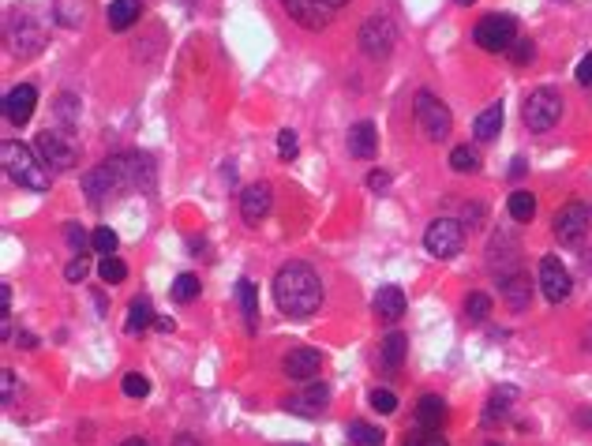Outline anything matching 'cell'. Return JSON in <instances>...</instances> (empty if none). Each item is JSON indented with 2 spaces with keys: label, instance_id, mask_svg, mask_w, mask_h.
<instances>
[{
  "label": "cell",
  "instance_id": "6da1fadb",
  "mask_svg": "<svg viewBox=\"0 0 592 446\" xmlns=\"http://www.w3.org/2000/svg\"><path fill=\"white\" fill-rule=\"evenodd\" d=\"M274 301L289 319H311L323 304V282L308 263H285L274 274Z\"/></svg>",
  "mask_w": 592,
  "mask_h": 446
},
{
  "label": "cell",
  "instance_id": "7a4b0ae2",
  "mask_svg": "<svg viewBox=\"0 0 592 446\" xmlns=\"http://www.w3.org/2000/svg\"><path fill=\"white\" fill-rule=\"evenodd\" d=\"M0 158H4V169H8V177L19 184V188H27V191H49V165L41 162L27 143H19V139H4V146H0Z\"/></svg>",
  "mask_w": 592,
  "mask_h": 446
},
{
  "label": "cell",
  "instance_id": "3957f363",
  "mask_svg": "<svg viewBox=\"0 0 592 446\" xmlns=\"http://www.w3.org/2000/svg\"><path fill=\"white\" fill-rule=\"evenodd\" d=\"M413 120H416L420 136H424L428 143H442L450 136V127H454V117L447 109V101L435 98L431 91H420L413 98Z\"/></svg>",
  "mask_w": 592,
  "mask_h": 446
},
{
  "label": "cell",
  "instance_id": "277c9868",
  "mask_svg": "<svg viewBox=\"0 0 592 446\" xmlns=\"http://www.w3.org/2000/svg\"><path fill=\"white\" fill-rule=\"evenodd\" d=\"M109 173L117 180V191H151L154 188V162L151 154H139V151H124V154H113L109 162Z\"/></svg>",
  "mask_w": 592,
  "mask_h": 446
},
{
  "label": "cell",
  "instance_id": "5b68a950",
  "mask_svg": "<svg viewBox=\"0 0 592 446\" xmlns=\"http://www.w3.org/2000/svg\"><path fill=\"white\" fill-rule=\"evenodd\" d=\"M473 41L483 53H510V46L518 41V19L506 15V12L483 15L476 23V31H473Z\"/></svg>",
  "mask_w": 592,
  "mask_h": 446
},
{
  "label": "cell",
  "instance_id": "8992f818",
  "mask_svg": "<svg viewBox=\"0 0 592 446\" xmlns=\"http://www.w3.org/2000/svg\"><path fill=\"white\" fill-rule=\"evenodd\" d=\"M521 117H525V127H528V132H552V127L559 124V117H562V98H559V91L536 87L533 94L525 98Z\"/></svg>",
  "mask_w": 592,
  "mask_h": 446
},
{
  "label": "cell",
  "instance_id": "52a82bcc",
  "mask_svg": "<svg viewBox=\"0 0 592 446\" xmlns=\"http://www.w3.org/2000/svg\"><path fill=\"white\" fill-rule=\"evenodd\" d=\"M356 41H361V49H364V57H371V60H387L390 53H394V46H397V27H394V19L390 15H371L368 23L361 27V34H356Z\"/></svg>",
  "mask_w": 592,
  "mask_h": 446
},
{
  "label": "cell",
  "instance_id": "ba28073f",
  "mask_svg": "<svg viewBox=\"0 0 592 446\" xmlns=\"http://www.w3.org/2000/svg\"><path fill=\"white\" fill-rule=\"evenodd\" d=\"M465 244V225L454 218H435L424 232V248L435 255V259H454Z\"/></svg>",
  "mask_w": 592,
  "mask_h": 446
},
{
  "label": "cell",
  "instance_id": "9c48e42d",
  "mask_svg": "<svg viewBox=\"0 0 592 446\" xmlns=\"http://www.w3.org/2000/svg\"><path fill=\"white\" fill-rule=\"evenodd\" d=\"M588 222H592V214H588V206L585 203H566L559 214H555V222H552V229H555V240L562 244V248H574V244H581L585 237H588Z\"/></svg>",
  "mask_w": 592,
  "mask_h": 446
},
{
  "label": "cell",
  "instance_id": "30bf717a",
  "mask_svg": "<svg viewBox=\"0 0 592 446\" xmlns=\"http://www.w3.org/2000/svg\"><path fill=\"white\" fill-rule=\"evenodd\" d=\"M41 46H46V31L38 27V19L15 15L12 23H8V49H12V57H19V60L38 57Z\"/></svg>",
  "mask_w": 592,
  "mask_h": 446
},
{
  "label": "cell",
  "instance_id": "8fae6325",
  "mask_svg": "<svg viewBox=\"0 0 592 446\" xmlns=\"http://www.w3.org/2000/svg\"><path fill=\"white\" fill-rule=\"evenodd\" d=\"M34 151H38V158L46 162L49 169H57V173H68V169H75V143L68 139V136H60V132H41L38 139H34Z\"/></svg>",
  "mask_w": 592,
  "mask_h": 446
},
{
  "label": "cell",
  "instance_id": "7c38bea8",
  "mask_svg": "<svg viewBox=\"0 0 592 446\" xmlns=\"http://www.w3.org/2000/svg\"><path fill=\"white\" fill-rule=\"evenodd\" d=\"M570 285H574V282H570V270L562 267L559 255H544V259H540V289H544L547 301L562 304L570 296Z\"/></svg>",
  "mask_w": 592,
  "mask_h": 446
},
{
  "label": "cell",
  "instance_id": "4fadbf2b",
  "mask_svg": "<svg viewBox=\"0 0 592 446\" xmlns=\"http://www.w3.org/2000/svg\"><path fill=\"white\" fill-rule=\"evenodd\" d=\"M319 368H323V356H319V349H311V345L289 349L285 360H282V372L289 379H296V382H311L315 375H319Z\"/></svg>",
  "mask_w": 592,
  "mask_h": 446
},
{
  "label": "cell",
  "instance_id": "5bb4252c",
  "mask_svg": "<svg viewBox=\"0 0 592 446\" xmlns=\"http://www.w3.org/2000/svg\"><path fill=\"white\" fill-rule=\"evenodd\" d=\"M282 4H285L292 23H300L304 31H323L334 19V12L326 4H319V0H282Z\"/></svg>",
  "mask_w": 592,
  "mask_h": 446
},
{
  "label": "cell",
  "instance_id": "9a60e30c",
  "mask_svg": "<svg viewBox=\"0 0 592 446\" xmlns=\"http://www.w3.org/2000/svg\"><path fill=\"white\" fill-rule=\"evenodd\" d=\"M499 293H502V304L510 311H528V304H533V282H528V274H506V278H499Z\"/></svg>",
  "mask_w": 592,
  "mask_h": 446
},
{
  "label": "cell",
  "instance_id": "2e32d148",
  "mask_svg": "<svg viewBox=\"0 0 592 446\" xmlns=\"http://www.w3.org/2000/svg\"><path fill=\"white\" fill-rule=\"evenodd\" d=\"M270 203H274L270 184H251V188H244V196H240V218H244L248 225H259V222L270 214Z\"/></svg>",
  "mask_w": 592,
  "mask_h": 446
},
{
  "label": "cell",
  "instance_id": "e0dca14e",
  "mask_svg": "<svg viewBox=\"0 0 592 446\" xmlns=\"http://www.w3.org/2000/svg\"><path fill=\"white\" fill-rule=\"evenodd\" d=\"M34 105H38V91L30 87V83H19V87L8 91V98H4V117L15 127H23L34 117Z\"/></svg>",
  "mask_w": 592,
  "mask_h": 446
},
{
  "label": "cell",
  "instance_id": "ac0fdd59",
  "mask_svg": "<svg viewBox=\"0 0 592 446\" xmlns=\"http://www.w3.org/2000/svg\"><path fill=\"white\" fill-rule=\"evenodd\" d=\"M488 263L492 270H499V278H506V274H518V240L510 237V232H499V237L492 240L488 248Z\"/></svg>",
  "mask_w": 592,
  "mask_h": 446
},
{
  "label": "cell",
  "instance_id": "d6986e66",
  "mask_svg": "<svg viewBox=\"0 0 592 446\" xmlns=\"http://www.w3.org/2000/svg\"><path fill=\"white\" fill-rule=\"evenodd\" d=\"M83 191H87V199L94 203V206H101L109 196H120L117 191V180H113V173H109V165H98V169H91L87 177H83Z\"/></svg>",
  "mask_w": 592,
  "mask_h": 446
},
{
  "label": "cell",
  "instance_id": "ffe728a7",
  "mask_svg": "<svg viewBox=\"0 0 592 446\" xmlns=\"http://www.w3.org/2000/svg\"><path fill=\"white\" fill-rule=\"evenodd\" d=\"M345 143H349V154H353V158H361V162L375 158V151H379V132H375V124H371V120L353 124Z\"/></svg>",
  "mask_w": 592,
  "mask_h": 446
},
{
  "label": "cell",
  "instance_id": "44dd1931",
  "mask_svg": "<svg viewBox=\"0 0 592 446\" xmlns=\"http://www.w3.org/2000/svg\"><path fill=\"white\" fill-rule=\"evenodd\" d=\"M371 308H375V315L383 319V323H397V319L405 315V293H401V285H383L375 293Z\"/></svg>",
  "mask_w": 592,
  "mask_h": 446
},
{
  "label": "cell",
  "instance_id": "7402d4cb",
  "mask_svg": "<svg viewBox=\"0 0 592 446\" xmlns=\"http://www.w3.org/2000/svg\"><path fill=\"white\" fill-rule=\"evenodd\" d=\"M416 424L428 432H439L442 424H447V401H442L439 394H424L416 401Z\"/></svg>",
  "mask_w": 592,
  "mask_h": 446
},
{
  "label": "cell",
  "instance_id": "603a6c76",
  "mask_svg": "<svg viewBox=\"0 0 592 446\" xmlns=\"http://www.w3.org/2000/svg\"><path fill=\"white\" fill-rule=\"evenodd\" d=\"M405 353H409V337L397 334V330H390V334L383 337V345H379V364H383L387 372H397L401 364H405Z\"/></svg>",
  "mask_w": 592,
  "mask_h": 446
},
{
  "label": "cell",
  "instance_id": "cb8c5ba5",
  "mask_svg": "<svg viewBox=\"0 0 592 446\" xmlns=\"http://www.w3.org/2000/svg\"><path fill=\"white\" fill-rule=\"evenodd\" d=\"M237 301H240V311H244V323H248V334L259 330V289L251 278H240L237 282Z\"/></svg>",
  "mask_w": 592,
  "mask_h": 446
},
{
  "label": "cell",
  "instance_id": "d4e9b609",
  "mask_svg": "<svg viewBox=\"0 0 592 446\" xmlns=\"http://www.w3.org/2000/svg\"><path fill=\"white\" fill-rule=\"evenodd\" d=\"M326 401H330V390L326 387H308L300 398H289L285 409L289 413H300V416H315V413H323Z\"/></svg>",
  "mask_w": 592,
  "mask_h": 446
},
{
  "label": "cell",
  "instance_id": "484cf974",
  "mask_svg": "<svg viewBox=\"0 0 592 446\" xmlns=\"http://www.w3.org/2000/svg\"><path fill=\"white\" fill-rule=\"evenodd\" d=\"M502 120H506V113H502V101H495V105H488L476 120H473V136L480 139V143H492L499 132H502Z\"/></svg>",
  "mask_w": 592,
  "mask_h": 446
},
{
  "label": "cell",
  "instance_id": "4316f807",
  "mask_svg": "<svg viewBox=\"0 0 592 446\" xmlns=\"http://www.w3.org/2000/svg\"><path fill=\"white\" fill-rule=\"evenodd\" d=\"M139 15H143L139 0H113L109 12H105V23H109V31H128Z\"/></svg>",
  "mask_w": 592,
  "mask_h": 446
},
{
  "label": "cell",
  "instance_id": "83f0119b",
  "mask_svg": "<svg viewBox=\"0 0 592 446\" xmlns=\"http://www.w3.org/2000/svg\"><path fill=\"white\" fill-rule=\"evenodd\" d=\"M518 401V390L514 387H502L488 398V409H483V424H495V420H506L510 416V406Z\"/></svg>",
  "mask_w": 592,
  "mask_h": 446
},
{
  "label": "cell",
  "instance_id": "f1b7e54d",
  "mask_svg": "<svg viewBox=\"0 0 592 446\" xmlns=\"http://www.w3.org/2000/svg\"><path fill=\"white\" fill-rule=\"evenodd\" d=\"M506 210H510L514 222H533L536 218V196H533V191H525V188H518L510 196V203H506Z\"/></svg>",
  "mask_w": 592,
  "mask_h": 446
},
{
  "label": "cell",
  "instance_id": "f546056e",
  "mask_svg": "<svg viewBox=\"0 0 592 446\" xmlns=\"http://www.w3.org/2000/svg\"><path fill=\"white\" fill-rule=\"evenodd\" d=\"M154 308H151V301L146 296H135V301L128 304V334H139V330H146L154 323Z\"/></svg>",
  "mask_w": 592,
  "mask_h": 446
},
{
  "label": "cell",
  "instance_id": "4dcf8cb0",
  "mask_svg": "<svg viewBox=\"0 0 592 446\" xmlns=\"http://www.w3.org/2000/svg\"><path fill=\"white\" fill-rule=\"evenodd\" d=\"M349 442H353V446H383L387 435L379 432L375 424H368V420H353V424H349Z\"/></svg>",
  "mask_w": 592,
  "mask_h": 446
},
{
  "label": "cell",
  "instance_id": "1f68e13d",
  "mask_svg": "<svg viewBox=\"0 0 592 446\" xmlns=\"http://www.w3.org/2000/svg\"><path fill=\"white\" fill-rule=\"evenodd\" d=\"M492 315V296L488 293H469L465 296V319L469 323H483Z\"/></svg>",
  "mask_w": 592,
  "mask_h": 446
},
{
  "label": "cell",
  "instance_id": "d6a6232c",
  "mask_svg": "<svg viewBox=\"0 0 592 446\" xmlns=\"http://www.w3.org/2000/svg\"><path fill=\"white\" fill-rule=\"evenodd\" d=\"M98 274H101L105 285H120L124 278H128V267H124V259H117V255H101Z\"/></svg>",
  "mask_w": 592,
  "mask_h": 446
},
{
  "label": "cell",
  "instance_id": "836d02e7",
  "mask_svg": "<svg viewBox=\"0 0 592 446\" xmlns=\"http://www.w3.org/2000/svg\"><path fill=\"white\" fill-rule=\"evenodd\" d=\"M450 169H454V173H476L480 154L473 151V146H454V151H450Z\"/></svg>",
  "mask_w": 592,
  "mask_h": 446
},
{
  "label": "cell",
  "instance_id": "e575fe53",
  "mask_svg": "<svg viewBox=\"0 0 592 446\" xmlns=\"http://www.w3.org/2000/svg\"><path fill=\"white\" fill-rule=\"evenodd\" d=\"M199 296V278L196 274H177V282H173V301L177 304H192Z\"/></svg>",
  "mask_w": 592,
  "mask_h": 446
},
{
  "label": "cell",
  "instance_id": "d590c367",
  "mask_svg": "<svg viewBox=\"0 0 592 446\" xmlns=\"http://www.w3.org/2000/svg\"><path fill=\"white\" fill-rule=\"evenodd\" d=\"M91 248H94L98 255H113V251H117V232H113L109 225H98V229L91 232Z\"/></svg>",
  "mask_w": 592,
  "mask_h": 446
},
{
  "label": "cell",
  "instance_id": "8d00e7d4",
  "mask_svg": "<svg viewBox=\"0 0 592 446\" xmlns=\"http://www.w3.org/2000/svg\"><path fill=\"white\" fill-rule=\"evenodd\" d=\"M57 117H60V124H65V127L79 124V98L75 94H60L57 98Z\"/></svg>",
  "mask_w": 592,
  "mask_h": 446
},
{
  "label": "cell",
  "instance_id": "74e56055",
  "mask_svg": "<svg viewBox=\"0 0 592 446\" xmlns=\"http://www.w3.org/2000/svg\"><path fill=\"white\" fill-rule=\"evenodd\" d=\"M120 387H124V394H128V398H146V394H151V379L139 375V372H128Z\"/></svg>",
  "mask_w": 592,
  "mask_h": 446
},
{
  "label": "cell",
  "instance_id": "f35d334b",
  "mask_svg": "<svg viewBox=\"0 0 592 446\" xmlns=\"http://www.w3.org/2000/svg\"><path fill=\"white\" fill-rule=\"evenodd\" d=\"M510 60H514V64H533V60H536V46H533L528 38H518L514 46H510Z\"/></svg>",
  "mask_w": 592,
  "mask_h": 446
},
{
  "label": "cell",
  "instance_id": "ab89813d",
  "mask_svg": "<svg viewBox=\"0 0 592 446\" xmlns=\"http://www.w3.org/2000/svg\"><path fill=\"white\" fill-rule=\"evenodd\" d=\"M296 151H300V143H296V132H292V127H282V132H278V154L289 162V158H296Z\"/></svg>",
  "mask_w": 592,
  "mask_h": 446
},
{
  "label": "cell",
  "instance_id": "60d3db41",
  "mask_svg": "<svg viewBox=\"0 0 592 446\" xmlns=\"http://www.w3.org/2000/svg\"><path fill=\"white\" fill-rule=\"evenodd\" d=\"M405 446H450V442L442 439L439 432H428V428H420L416 435H409V439H405Z\"/></svg>",
  "mask_w": 592,
  "mask_h": 446
},
{
  "label": "cell",
  "instance_id": "b9f144b4",
  "mask_svg": "<svg viewBox=\"0 0 592 446\" xmlns=\"http://www.w3.org/2000/svg\"><path fill=\"white\" fill-rule=\"evenodd\" d=\"M368 401H371V409H379V413H394L397 409V398L390 390H371Z\"/></svg>",
  "mask_w": 592,
  "mask_h": 446
},
{
  "label": "cell",
  "instance_id": "7bdbcfd3",
  "mask_svg": "<svg viewBox=\"0 0 592 446\" xmlns=\"http://www.w3.org/2000/svg\"><path fill=\"white\" fill-rule=\"evenodd\" d=\"M87 274H91L87 255H75V259L65 267V278H68V282H83V278H87Z\"/></svg>",
  "mask_w": 592,
  "mask_h": 446
},
{
  "label": "cell",
  "instance_id": "ee69618b",
  "mask_svg": "<svg viewBox=\"0 0 592 446\" xmlns=\"http://www.w3.org/2000/svg\"><path fill=\"white\" fill-rule=\"evenodd\" d=\"M65 237H68V244H72L75 251H83V248H87V240H91V237H87V232H83V229H79L75 222H68V229H65Z\"/></svg>",
  "mask_w": 592,
  "mask_h": 446
},
{
  "label": "cell",
  "instance_id": "f6af8a7d",
  "mask_svg": "<svg viewBox=\"0 0 592 446\" xmlns=\"http://www.w3.org/2000/svg\"><path fill=\"white\" fill-rule=\"evenodd\" d=\"M0 387H4V406H12L15 401V372L12 368L0 372Z\"/></svg>",
  "mask_w": 592,
  "mask_h": 446
},
{
  "label": "cell",
  "instance_id": "bcb514c9",
  "mask_svg": "<svg viewBox=\"0 0 592 446\" xmlns=\"http://www.w3.org/2000/svg\"><path fill=\"white\" fill-rule=\"evenodd\" d=\"M461 225H469V229H480L483 225V206H465V218H461Z\"/></svg>",
  "mask_w": 592,
  "mask_h": 446
},
{
  "label": "cell",
  "instance_id": "7dc6e473",
  "mask_svg": "<svg viewBox=\"0 0 592 446\" xmlns=\"http://www.w3.org/2000/svg\"><path fill=\"white\" fill-rule=\"evenodd\" d=\"M578 83H581V87H592V53L578 64Z\"/></svg>",
  "mask_w": 592,
  "mask_h": 446
},
{
  "label": "cell",
  "instance_id": "c3c4849f",
  "mask_svg": "<svg viewBox=\"0 0 592 446\" xmlns=\"http://www.w3.org/2000/svg\"><path fill=\"white\" fill-rule=\"evenodd\" d=\"M368 188H375V191H383V188H390V177H387V173H379V169H375V173L368 177Z\"/></svg>",
  "mask_w": 592,
  "mask_h": 446
},
{
  "label": "cell",
  "instance_id": "681fc988",
  "mask_svg": "<svg viewBox=\"0 0 592 446\" xmlns=\"http://www.w3.org/2000/svg\"><path fill=\"white\" fill-rule=\"evenodd\" d=\"M0 315H12V289L0 285Z\"/></svg>",
  "mask_w": 592,
  "mask_h": 446
},
{
  "label": "cell",
  "instance_id": "f907efd6",
  "mask_svg": "<svg viewBox=\"0 0 592 446\" xmlns=\"http://www.w3.org/2000/svg\"><path fill=\"white\" fill-rule=\"evenodd\" d=\"M173 446H203V442H199V435H192V432H180V435L173 439Z\"/></svg>",
  "mask_w": 592,
  "mask_h": 446
},
{
  "label": "cell",
  "instance_id": "816d5d0a",
  "mask_svg": "<svg viewBox=\"0 0 592 446\" xmlns=\"http://www.w3.org/2000/svg\"><path fill=\"white\" fill-rule=\"evenodd\" d=\"M154 327L169 334V330H173V319H169V315H158V319H154Z\"/></svg>",
  "mask_w": 592,
  "mask_h": 446
},
{
  "label": "cell",
  "instance_id": "f5cc1de1",
  "mask_svg": "<svg viewBox=\"0 0 592 446\" xmlns=\"http://www.w3.org/2000/svg\"><path fill=\"white\" fill-rule=\"evenodd\" d=\"M19 345H23V349H34V345H38V337L23 330V334H19Z\"/></svg>",
  "mask_w": 592,
  "mask_h": 446
},
{
  "label": "cell",
  "instance_id": "db71d44e",
  "mask_svg": "<svg viewBox=\"0 0 592 446\" xmlns=\"http://www.w3.org/2000/svg\"><path fill=\"white\" fill-rule=\"evenodd\" d=\"M525 173V158H514V165H510V177H521Z\"/></svg>",
  "mask_w": 592,
  "mask_h": 446
},
{
  "label": "cell",
  "instance_id": "11a10c76",
  "mask_svg": "<svg viewBox=\"0 0 592 446\" xmlns=\"http://www.w3.org/2000/svg\"><path fill=\"white\" fill-rule=\"evenodd\" d=\"M578 424H585V428H592V409H581V413H578Z\"/></svg>",
  "mask_w": 592,
  "mask_h": 446
},
{
  "label": "cell",
  "instance_id": "9f6ffc18",
  "mask_svg": "<svg viewBox=\"0 0 592 446\" xmlns=\"http://www.w3.org/2000/svg\"><path fill=\"white\" fill-rule=\"evenodd\" d=\"M319 4H326L330 12H337V8H342V4H349V0H319Z\"/></svg>",
  "mask_w": 592,
  "mask_h": 446
},
{
  "label": "cell",
  "instance_id": "6f0895ef",
  "mask_svg": "<svg viewBox=\"0 0 592 446\" xmlns=\"http://www.w3.org/2000/svg\"><path fill=\"white\" fill-rule=\"evenodd\" d=\"M120 446H151L146 439H128V442H120Z\"/></svg>",
  "mask_w": 592,
  "mask_h": 446
},
{
  "label": "cell",
  "instance_id": "680465c9",
  "mask_svg": "<svg viewBox=\"0 0 592 446\" xmlns=\"http://www.w3.org/2000/svg\"><path fill=\"white\" fill-rule=\"evenodd\" d=\"M581 342H585V349H592V327L585 330V337H581Z\"/></svg>",
  "mask_w": 592,
  "mask_h": 446
},
{
  "label": "cell",
  "instance_id": "91938a15",
  "mask_svg": "<svg viewBox=\"0 0 592 446\" xmlns=\"http://www.w3.org/2000/svg\"><path fill=\"white\" fill-rule=\"evenodd\" d=\"M454 4H461V8H469V4H476V0H454Z\"/></svg>",
  "mask_w": 592,
  "mask_h": 446
},
{
  "label": "cell",
  "instance_id": "94428289",
  "mask_svg": "<svg viewBox=\"0 0 592 446\" xmlns=\"http://www.w3.org/2000/svg\"><path fill=\"white\" fill-rule=\"evenodd\" d=\"M488 446H499V442H488Z\"/></svg>",
  "mask_w": 592,
  "mask_h": 446
}]
</instances>
